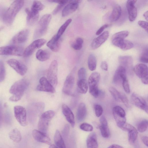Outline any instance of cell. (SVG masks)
Here are the masks:
<instances>
[{
    "instance_id": "6da1fadb",
    "label": "cell",
    "mask_w": 148,
    "mask_h": 148,
    "mask_svg": "<svg viewBox=\"0 0 148 148\" xmlns=\"http://www.w3.org/2000/svg\"><path fill=\"white\" fill-rule=\"evenodd\" d=\"M24 3L23 0H15L11 4L4 12L2 18L7 25H10L13 22L16 15L22 8Z\"/></svg>"
},
{
    "instance_id": "7a4b0ae2",
    "label": "cell",
    "mask_w": 148,
    "mask_h": 148,
    "mask_svg": "<svg viewBox=\"0 0 148 148\" xmlns=\"http://www.w3.org/2000/svg\"><path fill=\"white\" fill-rule=\"evenodd\" d=\"M29 84V81L25 79H23L16 82L11 86L10 90V93L12 94L9 98L10 100L16 101L20 100Z\"/></svg>"
},
{
    "instance_id": "3957f363",
    "label": "cell",
    "mask_w": 148,
    "mask_h": 148,
    "mask_svg": "<svg viewBox=\"0 0 148 148\" xmlns=\"http://www.w3.org/2000/svg\"><path fill=\"white\" fill-rule=\"evenodd\" d=\"M51 18L50 14L43 15L39 21L37 28L34 34V37L37 38L41 37L47 32L48 26Z\"/></svg>"
},
{
    "instance_id": "277c9868",
    "label": "cell",
    "mask_w": 148,
    "mask_h": 148,
    "mask_svg": "<svg viewBox=\"0 0 148 148\" xmlns=\"http://www.w3.org/2000/svg\"><path fill=\"white\" fill-rule=\"evenodd\" d=\"M55 114L54 112L49 110L42 114L41 115L38 125V128L39 131L46 133L49 122Z\"/></svg>"
},
{
    "instance_id": "5b68a950",
    "label": "cell",
    "mask_w": 148,
    "mask_h": 148,
    "mask_svg": "<svg viewBox=\"0 0 148 148\" xmlns=\"http://www.w3.org/2000/svg\"><path fill=\"white\" fill-rule=\"evenodd\" d=\"M58 63L54 60L51 63L47 71V79L51 84L56 87L58 83Z\"/></svg>"
},
{
    "instance_id": "8992f818",
    "label": "cell",
    "mask_w": 148,
    "mask_h": 148,
    "mask_svg": "<svg viewBox=\"0 0 148 148\" xmlns=\"http://www.w3.org/2000/svg\"><path fill=\"white\" fill-rule=\"evenodd\" d=\"M23 48L16 45H8L0 47V55L23 56Z\"/></svg>"
},
{
    "instance_id": "52a82bcc",
    "label": "cell",
    "mask_w": 148,
    "mask_h": 148,
    "mask_svg": "<svg viewBox=\"0 0 148 148\" xmlns=\"http://www.w3.org/2000/svg\"><path fill=\"white\" fill-rule=\"evenodd\" d=\"M15 117L19 123L23 126L27 125V112L25 109L20 106H15L14 107Z\"/></svg>"
},
{
    "instance_id": "ba28073f",
    "label": "cell",
    "mask_w": 148,
    "mask_h": 148,
    "mask_svg": "<svg viewBox=\"0 0 148 148\" xmlns=\"http://www.w3.org/2000/svg\"><path fill=\"white\" fill-rule=\"evenodd\" d=\"M46 42V40L43 38L35 40L24 50L23 56L24 57H27L31 56L37 49L40 48Z\"/></svg>"
},
{
    "instance_id": "9c48e42d",
    "label": "cell",
    "mask_w": 148,
    "mask_h": 148,
    "mask_svg": "<svg viewBox=\"0 0 148 148\" xmlns=\"http://www.w3.org/2000/svg\"><path fill=\"white\" fill-rule=\"evenodd\" d=\"M114 118L118 126L120 127L126 123L125 113L124 110L121 107L116 106L112 109Z\"/></svg>"
},
{
    "instance_id": "30bf717a",
    "label": "cell",
    "mask_w": 148,
    "mask_h": 148,
    "mask_svg": "<svg viewBox=\"0 0 148 148\" xmlns=\"http://www.w3.org/2000/svg\"><path fill=\"white\" fill-rule=\"evenodd\" d=\"M8 64L20 75L23 76L26 73L27 66L20 61L14 59H11L7 61Z\"/></svg>"
},
{
    "instance_id": "8fae6325",
    "label": "cell",
    "mask_w": 148,
    "mask_h": 148,
    "mask_svg": "<svg viewBox=\"0 0 148 148\" xmlns=\"http://www.w3.org/2000/svg\"><path fill=\"white\" fill-rule=\"evenodd\" d=\"M74 71L73 70L67 76L64 84L62 91L68 95L71 94L74 86L75 82Z\"/></svg>"
},
{
    "instance_id": "7c38bea8",
    "label": "cell",
    "mask_w": 148,
    "mask_h": 148,
    "mask_svg": "<svg viewBox=\"0 0 148 148\" xmlns=\"http://www.w3.org/2000/svg\"><path fill=\"white\" fill-rule=\"evenodd\" d=\"M131 99L133 105L148 113L147 104L143 97L136 93H133L131 95Z\"/></svg>"
},
{
    "instance_id": "4fadbf2b",
    "label": "cell",
    "mask_w": 148,
    "mask_h": 148,
    "mask_svg": "<svg viewBox=\"0 0 148 148\" xmlns=\"http://www.w3.org/2000/svg\"><path fill=\"white\" fill-rule=\"evenodd\" d=\"M37 90L51 93H54L56 92L54 87L45 77H41L39 81V84L37 86Z\"/></svg>"
},
{
    "instance_id": "5bb4252c",
    "label": "cell",
    "mask_w": 148,
    "mask_h": 148,
    "mask_svg": "<svg viewBox=\"0 0 148 148\" xmlns=\"http://www.w3.org/2000/svg\"><path fill=\"white\" fill-rule=\"evenodd\" d=\"M81 1L77 0L69 1V3L64 7L62 10V16L65 17L75 12L78 8L79 3Z\"/></svg>"
},
{
    "instance_id": "9a60e30c",
    "label": "cell",
    "mask_w": 148,
    "mask_h": 148,
    "mask_svg": "<svg viewBox=\"0 0 148 148\" xmlns=\"http://www.w3.org/2000/svg\"><path fill=\"white\" fill-rule=\"evenodd\" d=\"M112 44L123 50H127L132 48L133 44L131 41L124 39L115 38L112 39Z\"/></svg>"
},
{
    "instance_id": "2e32d148",
    "label": "cell",
    "mask_w": 148,
    "mask_h": 148,
    "mask_svg": "<svg viewBox=\"0 0 148 148\" xmlns=\"http://www.w3.org/2000/svg\"><path fill=\"white\" fill-rule=\"evenodd\" d=\"M127 79L126 71L125 68L119 66L116 70L113 78V82L115 84L122 83Z\"/></svg>"
},
{
    "instance_id": "e0dca14e",
    "label": "cell",
    "mask_w": 148,
    "mask_h": 148,
    "mask_svg": "<svg viewBox=\"0 0 148 148\" xmlns=\"http://www.w3.org/2000/svg\"><path fill=\"white\" fill-rule=\"evenodd\" d=\"M109 36L108 31H105L98 37L93 39L92 41L91 47L92 49H95L98 48L107 39Z\"/></svg>"
},
{
    "instance_id": "ac0fdd59",
    "label": "cell",
    "mask_w": 148,
    "mask_h": 148,
    "mask_svg": "<svg viewBox=\"0 0 148 148\" xmlns=\"http://www.w3.org/2000/svg\"><path fill=\"white\" fill-rule=\"evenodd\" d=\"M136 0H129L126 3V7L128 12V18L130 21L135 20L137 15V10L135 6Z\"/></svg>"
},
{
    "instance_id": "d6986e66",
    "label": "cell",
    "mask_w": 148,
    "mask_h": 148,
    "mask_svg": "<svg viewBox=\"0 0 148 148\" xmlns=\"http://www.w3.org/2000/svg\"><path fill=\"white\" fill-rule=\"evenodd\" d=\"M32 135L34 138L38 142L48 145L51 144V140L46 133L34 130L32 131Z\"/></svg>"
},
{
    "instance_id": "ffe728a7",
    "label": "cell",
    "mask_w": 148,
    "mask_h": 148,
    "mask_svg": "<svg viewBox=\"0 0 148 148\" xmlns=\"http://www.w3.org/2000/svg\"><path fill=\"white\" fill-rule=\"evenodd\" d=\"M134 71L136 75L141 79L148 77L147 66L145 64H137L134 67Z\"/></svg>"
},
{
    "instance_id": "44dd1931",
    "label": "cell",
    "mask_w": 148,
    "mask_h": 148,
    "mask_svg": "<svg viewBox=\"0 0 148 148\" xmlns=\"http://www.w3.org/2000/svg\"><path fill=\"white\" fill-rule=\"evenodd\" d=\"M29 33L28 29L21 30L15 35L12 39V42L15 44L23 43L27 40Z\"/></svg>"
},
{
    "instance_id": "7402d4cb",
    "label": "cell",
    "mask_w": 148,
    "mask_h": 148,
    "mask_svg": "<svg viewBox=\"0 0 148 148\" xmlns=\"http://www.w3.org/2000/svg\"><path fill=\"white\" fill-rule=\"evenodd\" d=\"M100 74L97 72L92 73L88 80L89 90L98 88V85L100 79Z\"/></svg>"
},
{
    "instance_id": "603a6c76",
    "label": "cell",
    "mask_w": 148,
    "mask_h": 148,
    "mask_svg": "<svg viewBox=\"0 0 148 148\" xmlns=\"http://www.w3.org/2000/svg\"><path fill=\"white\" fill-rule=\"evenodd\" d=\"M62 111L67 121L73 127L75 125L74 114L70 108L66 104H63L62 106Z\"/></svg>"
},
{
    "instance_id": "cb8c5ba5",
    "label": "cell",
    "mask_w": 148,
    "mask_h": 148,
    "mask_svg": "<svg viewBox=\"0 0 148 148\" xmlns=\"http://www.w3.org/2000/svg\"><path fill=\"white\" fill-rule=\"evenodd\" d=\"M118 60L120 66L125 68L127 71V70L129 71L132 68L133 59L130 56H120L118 58Z\"/></svg>"
},
{
    "instance_id": "d4e9b609",
    "label": "cell",
    "mask_w": 148,
    "mask_h": 148,
    "mask_svg": "<svg viewBox=\"0 0 148 148\" xmlns=\"http://www.w3.org/2000/svg\"><path fill=\"white\" fill-rule=\"evenodd\" d=\"M47 45L52 51L57 52L60 47V39H57L56 35L48 41Z\"/></svg>"
},
{
    "instance_id": "484cf974",
    "label": "cell",
    "mask_w": 148,
    "mask_h": 148,
    "mask_svg": "<svg viewBox=\"0 0 148 148\" xmlns=\"http://www.w3.org/2000/svg\"><path fill=\"white\" fill-rule=\"evenodd\" d=\"M87 115V110L85 104L83 103H81L78 107L76 113V118L79 121L84 120Z\"/></svg>"
},
{
    "instance_id": "4316f807",
    "label": "cell",
    "mask_w": 148,
    "mask_h": 148,
    "mask_svg": "<svg viewBox=\"0 0 148 148\" xmlns=\"http://www.w3.org/2000/svg\"><path fill=\"white\" fill-rule=\"evenodd\" d=\"M87 148H98V145L96 134L91 133L88 136L86 140Z\"/></svg>"
},
{
    "instance_id": "83f0119b",
    "label": "cell",
    "mask_w": 148,
    "mask_h": 148,
    "mask_svg": "<svg viewBox=\"0 0 148 148\" xmlns=\"http://www.w3.org/2000/svg\"><path fill=\"white\" fill-rule=\"evenodd\" d=\"M121 13V7L118 4L115 5L113 8L110 16V19L111 22H115L120 18Z\"/></svg>"
},
{
    "instance_id": "f1b7e54d",
    "label": "cell",
    "mask_w": 148,
    "mask_h": 148,
    "mask_svg": "<svg viewBox=\"0 0 148 148\" xmlns=\"http://www.w3.org/2000/svg\"><path fill=\"white\" fill-rule=\"evenodd\" d=\"M25 12L27 14V23L30 25L34 24L38 21L39 14L35 13L32 12L28 8L25 9Z\"/></svg>"
},
{
    "instance_id": "f546056e",
    "label": "cell",
    "mask_w": 148,
    "mask_h": 148,
    "mask_svg": "<svg viewBox=\"0 0 148 148\" xmlns=\"http://www.w3.org/2000/svg\"><path fill=\"white\" fill-rule=\"evenodd\" d=\"M10 138L13 141L18 143L22 139V136L20 131L16 128L12 129L9 134Z\"/></svg>"
},
{
    "instance_id": "4dcf8cb0",
    "label": "cell",
    "mask_w": 148,
    "mask_h": 148,
    "mask_svg": "<svg viewBox=\"0 0 148 148\" xmlns=\"http://www.w3.org/2000/svg\"><path fill=\"white\" fill-rule=\"evenodd\" d=\"M56 146L58 148H66L61 134L58 130H56L54 136Z\"/></svg>"
},
{
    "instance_id": "1f68e13d",
    "label": "cell",
    "mask_w": 148,
    "mask_h": 148,
    "mask_svg": "<svg viewBox=\"0 0 148 148\" xmlns=\"http://www.w3.org/2000/svg\"><path fill=\"white\" fill-rule=\"evenodd\" d=\"M77 85L78 92L83 94L86 93L88 90V85L86 79L79 80Z\"/></svg>"
},
{
    "instance_id": "d6a6232c",
    "label": "cell",
    "mask_w": 148,
    "mask_h": 148,
    "mask_svg": "<svg viewBox=\"0 0 148 148\" xmlns=\"http://www.w3.org/2000/svg\"><path fill=\"white\" fill-rule=\"evenodd\" d=\"M50 57L49 53L45 50L39 49L36 54V58L41 61H45L48 60Z\"/></svg>"
},
{
    "instance_id": "836d02e7",
    "label": "cell",
    "mask_w": 148,
    "mask_h": 148,
    "mask_svg": "<svg viewBox=\"0 0 148 148\" xmlns=\"http://www.w3.org/2000/svg\"><path fill=\"white\" fill-rule=\"evenodd\" d=\"M45 8L44 5L38 1H34L32 5L30 11L34 13H38Z\"/></svg>"
},
{
    "instance_id": "e575fe53",
    "label": "cell",
    "mask_w": 148,
    "mask_h": 148,
    "mask_svg": "<svg viewBox=\"0 0 148 148\" xmlns=\"http://www.w3.org/2000/svg\"><path fill=\"white\" fill-rule=\"evenodd\" d=\"M88 66L89 70L91 71L95 70L97 66V59L95 56L91 54L89 56L88 60Z\"/></svg>"
},
{
    "instance_id": "d590c367",
    "label": "cell",
    "mask_w": 148,
    "mask_h": 148,
    "mask_svg": "<svg viewBox=\"0 0 148 148\" xmlns=\"http://www.w3.org/2000/svg\"><path fill=\"white\" fill-rule=\"evenodd\" d=\"M72 21V20L71 19H68L60 27L57 34L56 35V37L57 39H60L61 36L64 32L67 27L71 23Z\"/></svg>"
},
{
    "instance_id": "8d00e7d4",
    "label": "cell",
    "mask_w": 148,
    "mask_h": 148,
    "mask_svg": "<svg viewBox=\"0 0 148 148\" xmlns=\"http://www.w3.org/2000/svg\"><path fill=\"white\" fill-rule=\"evenodd\" d=\"M101 134L102 136L106 138H109L110 135V133L108 124H101L99 126Z\"/></svg>"
},
{
    "instance_id": "74e56055",
    "label": "cell",
    "mask_w": 148,
    "mask_h": 148,
    "mask_svg": "<svg viewBox=\"0 0 148 148\" xmlns=\"http://www.w3.org/2000/svg\"><path fill=\"white\" fill-rule=\"evenodd\" d=\"M128 140L131 143H134L136 140L138 136V132L134 127L128 132Z\"/></svg>"
},
{
    "instance_id": "f35d334b",
    "label": "cell",
    "mask_w": 148,
    "mask_h": 148,
    "mask_svg": "<svg viewBox=\"0 0 148 148\" xmlns=\"http://www.w3.org/2000/svg\"><path fill=\"white\" fill-rule=\"evenodd\" d=\"M83 42V39L81 38L78 37L71 44V47L75 50H80L82 47Z\"/></svg>"
},
{
    "instance_id": "ab89813d",
    "label": "cell",
    "mask_w": 148,
    "mask_h": 148,
    "mask_svg": "<svg viewBox=\"0 0 148 148\" xmlns=\"http://www.w3.org/2000/svg\"><path fill=\"white\" fill-rule=\"evenodd\" d=\"M148 122L147 120L144 119L141 121L138 125L137 129L140 132H145L148 127Z\"/></svg>"
},
{
    "instance_id": "60d3db41",
    "label": "cell",
    "mask_w": 148,
    "mask_h": 148,
    "mask_svg": "<svg viewBox=\"0 0 148 148\" xmlns=\"http://www.w3.org/2000/svg\"><path fill=\"white\" fill-rule=\"evenodd\" d=\"M129 32L127 31H123L117 32L114 34L112 39L115 38L124 39L128 36Z\"/></svg>"
},
{
    "instance_id": "b9f144b4",
    "label": "cell",
    "mask_w": 148,
    "mask_h": 148,
    "mask_svg": "<svg viewBox=\"0 0 148 148\" xmlns=\"http://www.w3.org/2000/svg\"><path fill=\"white\" fill-rule=\"evenodd\" d=\"M109 90L111 95L116 100L118 101L119 100L120 92L115 88L112 87L109 88Z\"/></svg>"
},
{
    "instance_id": "7bdbcfd3",
    "label": "cell",
    "mask_w": 148,
    "mask_h": 148,
    "mask_svg": "<svg viewBox=\"0 0 148 148\" xmlns=\"http://www.w3.org/2000/svg\"><path fill=\"white\" fill-rule=\"evenodd\" d=\"M5 76V69L3 61L0 60V82L4 79Z\"/></svg>"
},
{
    "instance_id": "ee69618b",
    "label": "cell",
    "mask_w": 148,
    "mask_h": 148,
    "mask_svg": "<svg viewBox=\"0 0 148 148\" xmlns=\"http://www.w3.org/2000/svg\"><path fill=\"white\" fill-rule=\"evenodd\" d=\"M80 128L82 130L86 132H91L93 130V126L86 123H82L80 126Z\"/></svg>"
},
{
    "instance_id": "f6af8a7d",
    "label": "cell",
    "mask_w": 148,
    "mask_h": 148,
    "mask_svg": "<svg viewBox=\"0 0 148 148\" xmlns=\"http://www.w3.org/2000/svg\"><path fill=\"white\" fill-rule=\"evenodd\" d=\"M69 1L64 0V1L61 3L58 4V5L54 10L52 12L53 15H55L60 11L62 8L64 7L65 5L69 2Z\"/></svg>"
},
{
    "instance_id": "bcb514c9",
    "label": "cell",
    "mask_w": 148,
    "mask_h": 148,
    "mask_svg": "<svg viewBox=\"0 0 148 148\" xmlns=\"http://www.w3.org/2000/svg\"><path fill=\"white\" fill-rule=\"evenodd\" d=\"M120 99L126 107H129L130 104L128 99L124 93L120 92Z\"/></svg>"
},
{
    "instance_id": "7dc6e473",
    "label": "cell",
    "mask_w": 148,
    "mask_h": 148,
    "mask_svg": "<svg viewBox=\"0 0 148 148\" xmlns=\"http://www.w3.org/2000/svg\"><path fill=\"white\" fill-rule=\"evenodd\" d=\"M86 71L85 68L82 67L79 69L78 72L79 80L86 79Z\"/></svg>"
},
{
    "instance_id": "c3c4849f",
    "label": "cell",
    "mask_w": 148,
    "mask_h": 148,
    "mask_svg": "<svg viewBox=\"0 0 148 148\" xmlns=\"http://www.w3.org/2000/svg\"><path fill=\"white\" fill-rule=\"evenodd\" d=\"M148 50L145 49L140 58V61L143 63H147L148 62Z\"/></svg>"
},
{
    "instance_id": "681fc988",
    "label": "cell",
    "mask_w": 148,
    "mask_h": 148,
    "mask_svg": "<svg viewBox=\"0 0 148 148\" xmlns=\"http://www.w3.org/2000/svg\"><path fill=\"white\" fill-rule=\"evenodd\" d=\"M95 115L97 117L100 116L103 112V109L100 105H96L95 107Z\"/></svg>"
},
{
    "instance_id": "f907efd6",
    "label": "cell",
    "mask_w": 148,
    "mask_h": 148,
    "mask_svg": "<svg viewBox=\"0 0 148 148\" xmlns=\"http://www.w3.org/2000/svg\"><path fill=\"white\" fill-rule=\"evenodd\" d=\"M122 84L125 92L127 93H129L130 92V90L129 82L127 79L123 81Z\"/></svg>"
},
{
    "instance_id": "816d5d0a",
    "label": "cell",
    "mask_w": 148,
    "mask_h": 148,
    "mask_svg": "<svg viewBox=\"0 0 148 148\" xmlns=\"http://www.w3.org/2000/svg\"><path fill=\"white\" fill-rule=\"evenodd\" d=\"M138 25L143 28L147 32L148 29V22L146 21L140 20L138 21Z\"/></svg>"
},
{
    "instance_id": "f5cc1de1",
    "label": "cell",
    "mask_w": 148,
    "mask_h": 148,
    "mask_svg": "<svg viewBox=\"0 0 148 148\" xmlns=\"http://www.w3.org/2000/svg\"><path fill=\"white\" fill-rule=\"evenodd\" d=\"M4 119L7 123H9L11 122V119L10 115L8 111H6L5 113Z\"/></svg>"
},
{
    "instance_id": "db71d44e",
    "label": "cell",
    "mask_w": 148,
    "mask_h": 148,
    "mask_svg": "<svg viewBox=\"0 0 148 148\" xmlns=\"http://www.w3.org/2000/svg\"><path fill=\"white\" fill-rule=\"evenodd\" d=\"M107 24H104L96 32V34L97 35H100L106 28L108 27Z\"/></svg>"
},
{
    "instance_id": "11a10c76",
    "label": "cell",
    "mask_w": 148,
    "mask_h": 148,
    "mask_svg": "<svg viewBox=\"0 0 148 148\" xmlns=\"http://www.w3.org/2000/svg\"><path fill=\"white\" fill-rule=\"evenodd\" d=\"M101 67L103 70L106 71L108 70V65L107 62L105 61H103L101 63Z\"/></svg>"
},
{
    "instance_id": "9f6ffc18",
    "label": "cell",
    "mask_w": 148,
    "mask_h": 148,
    "mask_svg": "<svg viewBox=\"0 0 148 148\" xmlns=\"http://www.w3.org/2000/svg\"><path fill=\"white\" fill-rule=\"evenodd\" d=\"M3 116L2 102L0 101V128L1 127L2 122Z\"/></svg>"
},
{
    "instance_id": "6f0895ef",
    "label": "cell",
    "mask_w": 148,
    "mask_h": 148,
    "mask_svg": "<svg viewBox=\"0 0 148 148\" xmlns=\"http://www.w3.org/2000/svg\"><path fill=\"white\" fill-rule=\"evenodd\" d=\"M69 126L68 124L66 125L63 132V135H66V134H67L69 130Z\"/></svg>"
},
{
    "instance_id": "680465c9",
    "label": "cell",
    "mask_w": 148,
    "mask_h": 148,
    "mask_svg": "<svg viewBox=\"0 0 148 148\" xmlns=\"http://www.w3.org/2000/svg\"><path fill=\"white\" fill-rule=\"evenodd\" d=\"M148 137L147 136H143L142 138V141L143 143L147 146H148Z\"/></svg>"
},
{
    "instance_id": "91938a15",
    "label": "cell",
    "mask_w": 148,
    "mask_h": 148,
    "mask_svg": "<svg viewBox=\"0 0 148 148\" xmlns=\"http://www.w3.org/2000/svg\"><path fill=\"white\" fill-rule=\"evenodd\" d=\"M108 148H124L122 146L117 145L114 144L112 145L109 146Z\"/></svg>"
},
{
    "instance_id": "94428289",
    "label": "cell",
    "mask_w": 148,
    "mask_h": 148,
    "mask_svg": "<svg viewBox=\"0 0 148 148\" xmlns=\"http://www.w3.org/2000/svg\"><path fill=\"white\" fill-rule=\"evenodd\" d=\"M142 82L145 84H147L148 83V77L141 79Z\"/></svg>"
},
{
    "instance_id": "6125c7cd",
    "label": "cell",
    "mask_w": 148,
    "mask_h": 148,
    "mask_svg": "<svg viewBox=\"0 0 148 148\" xmlns=\"http://www.w3.org/2000/svg\"><path fill=\"white\" fill-rule=\"evenodd\" d=\"M49 2L60 4L63 2L64 0H49Z\"/></svg>"
},
{
    "instance_id": "be15d7a7",
    "label": "cell",
    "mask_w": 148,
    "mask_h": 148,
    "mask_svg": "<svg viewBox=\"0 0 148 148\" xmlns=\"http://www.w3.org/2000/svg\"><path fill=\"white\" fill-rule=\"evenodd\" d=\"M148 11H147L145 12L143 14L144 17L147 21H148Z\"/></svg>"
},
{
    "instance_id": "e7e4bbea",
    "label": "cell",
    "mask_w": 148,
    "mask_h": 148,
    "mask_svg": "<svg viewBox=\"0 0 148 148\" xmlns=\"http://www.w3.org/2000/svg\"><path fill=\"white\" fill-rule=\"evenodd\" d=\"M49 148H58L56 146L53 145L52 144L50 145Z\"/></svg>"
},
{
    "instance_id": "03108f58",
    "label": "cell",
    "mask_w": 148,
    "mask_h": 148,
    "mask_svg": "<svg viewBox=\"0 0 148 148\" xmlns=\"http://www.w3.org/2000/svg\"><path fill=\"white\" fill-rule=\"evenodd\" d=\"M4 28V26H0V31L2 30Z\"/></svg>"
}]
</instances>
